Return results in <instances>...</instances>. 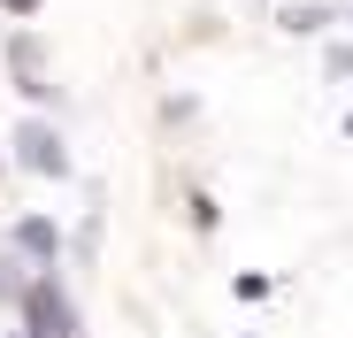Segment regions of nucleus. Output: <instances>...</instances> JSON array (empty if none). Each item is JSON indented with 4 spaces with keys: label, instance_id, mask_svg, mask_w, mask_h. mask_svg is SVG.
<instances>
[{
    "label": "nucleus",
    "instance_id": "obj_1",
    "mask_svg": "<svg viewBox=\"0 0 353 338\" xmlns=\"http://www.w3.org/2000/svg\"><path fill=\"white\" fill-rule=\"evenodd\" d=\"M16 323H23V338H77V300H70V285H62V261L23 277Z\"/></svg>",
    "mask_w": 353,
    "mask_h": 338
},
{
    "label": "nucleus",
    "instance_id": "obj_2",
    "mask_svg": "<svg viewBox=\"0 0 353 338\" xmlns=\"http://www.w3.org/2000/svg\"><path fill=\"white\" fill-rule=\"evenodd\" d=\"M8 146H16V169H31V177H54V185L77 177V154H70V139H62L54 116H23Z\"/></svg>",
    "mask_w": 353,
    "mask_h": 338
},
{
    "label": "nucleus",
    "instance_id": "obj_3",
    "mask_svg": "<svg viewBox=\"0 0 353 338\" xmlns=\"http://www.w3.org/2000/svg\"><path fill=\"white\" fill-rule=\"evenodd\" d=\"M8 77H16V92L31 100V108H62V85L46 77V46H39V31H8Z\"/></svg>",
    "mask_w": 353,
    "mask_h": 338
},
{
    "label": "nucleus",
    "instance_id": "obj_4",
    "mask_svg": "<svg viewBox=\"0 0 353 338\" xmlns=\"http://www.w3.org/2000/svg\"><path fill=\"white\" fill-rule=\"evenodd\" d=\"M8 254L31 261V269H54V261H62V223H54V215H16L8 223Z\"/></svg>",
    "mask_w": 353,
    "mask_h": 338
},
{
    "label": "nucleus",
    "instance_id": "obj_5",
    "mask_svg": "<svg viewBox=\"0 0 353 338\" xmlns=\"http://www.w3.org/2000/svg\"><path fill=\"white\" fill-rule=\"evenodd\" d=\"M269 23H276L284 39H330V31H338V0H284Z\"/></svg>",
    "mask_w": 353,
    "mask_h": 338
},
{
    "label": "nucleus",
    "instance_id": "obj_6",
    "mask_svg": "<svg viewBox=\"0 0 353 338\" xmlns=\"http://www.w3.org/2000/svg\"><path fill=\"white\" fill-rule=\"evenodd\" d=\"M185 223H192V239H215L223 231V200L208 185H185Z\"/></svg>",
    "mask_w": 353,
    "mask_h": 338
},
{
    "label": "nucleus",
    "instance_id": "obj_7",
    "mask_svg": "<svg viewBox=\"0 0 353 338\" xmlns=\"http://www.w3.org/2000/svg\"><path fill=\"white\" fill-rule=\"evenodd\" d=\"M276 292V269H239V277H230V300H239V308H261Z\"/></svg>",
    "mask_w": 353,
    "mask_h": 338
},
{
    "label": "nucleus",
    "instance_id": "obj_8",
    "mask_svg": "<svg viewBox=\"0 0 353 338\" xmlns=\"http://www.w3.org/2000/svg\"><path fill=\"white\" fill-rule=\"evenodd\" d=\"M23 277H31V261H16L8 246H0V308H16V300H23Z\"/></svg>",
    "mask_w": 353,
    "mask_h": 338
},
{
    "label": "nucleus",
    "instance_id": "obj_9",
    "mask_svg": "<svg viewBox=\"0 0 353 338\" xmlns=\"http://www.w3.org/2000/svg\"><path fill=\"white\" fill-rule=\"evenodd\" d=\"M323 77L330 85H353V39H330L323 46Z\"/></svg>",
    "mask_w": 353,
    "mask_h": 338
},
{
    "label": "nucleus",
    "instance_id": "obj_10",
    "mask_svg": "<svg viewBox=\"0 0 353 338\" xmlns=\"http://www.w3.org/2000/svg\"><path fill=\"white\" fill-rule=\"evenodd\" d=\"M161 116H169V123H192V116H200V100H192V92H169V100H161Z\"/></svg>",
    "mask_w": 353,
    "mask_h": 338
},
{
    "label": "nucleus",
    "instance_id": "obj_11",
    "mask_svg": "<svg viewBox=\"0 0 353 338\" xmlns=\"http://www.w3.org/2000/svg\"><path fill=\"white\" fill-rule=\"evenodd\" d=\"M0 8H8L16 23H31V16H39V0H0Z\"/></svg>",
    "mask_w": 353,
    "mask_h": 338
},
{
    "label": "nucleus",
    "instance_id": "obj_12",
    "mask_svg": "<svg viewBox=\"0 0 353 338\" xmlns=\"http://www.w3.org/2000/svg\"><path fill=\"white\" fill-rule=\"evenodd\" d=\"M338 23H353V0H338Z\"/></svg>",
    "mask_w": 353,
    "mask_h": 338
},
{
    "label": "nucleus",
    "instance_id": "obj_13",
    "mask_svg": "<svg viewBox=\"0 0 353 338\" xmlns=\"http://www.w3.org/2000/svg\"><path fill=\"white\" fill-rule=\"evenodd\" d=\"M338 131H345V139H353V108H345V116H338Z\"/></svg>",
    "mask_w": 353,
    "mask_h": 338
},
{
    "label": "nucleus",
    "instance_id": "obj_14",
    "mask_svg": "<svg viewBox=\"0 0 353 338\" xmlns=\"http://www.w3.org/2000/svg\"><path fill=\"white\" fill-rule=\"evenodd\" d=\"M239 338H261V330H239Z\"/></svg>",
    "mask_w": 353,
    "mask_h": 338
},
{
    "label": "nucleus",
    "instance_id": "obj_15",
    "mask_svg": "<svg viewBox=\"0 0 353 338\" xmlns=\"http://www.w3.org/2000/svg\"><path fill=\"white\" fill-rule=\"evenodd\" d=\"M0 169H8V154H0Z\"/></svg>",
    "mask_w": 353,
    "mask_h": 338
},
{
    "label": "nucleus",
    "instance_id": "obj_16",
    "mask_svg": "<svg viewBox=\"0 0 353 338\" xmlns=\"http://www.w3.org/2000/svg\"><path fill=\"white\" fill-rule=\"evenodd\" d=\"M8 338H23V330H8Z\"/></svg>",
    "mask_w": 353,
    "mask_h": 338
}]
</instances>
